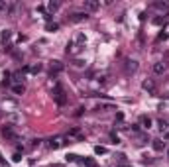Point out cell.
<instances>
[{"instance_id": "cell-1", "label": "cell", "mask_w": 169, "mask_h": 167, "mask_svg": "<svg viewBox=\"0 0 169 167\" xmlns=\"http://www.w3.org/2000/svg\"><path fill=\"white\" fill-rule=\"evenodd\" d=\"M53 100H55L59 106H65V104H67V100H69L67 95H65V91H63V87H61L59 83L53 87Z\"/></svg>"}, {"instance_id": "cell-2", "label": "cell", "mask_w": 169, "mask_h": 167, "mask_svg": "<svg viewBox=\"0 0 169 167\" xmlns=\"http://www.w3.org/2000/svg\"><path fill=\"white\" fill-rule=\"evenodd\" d=\"M65 143H67V138L65 136H53V138H49L47 146H49V150H59V147L65 146Z\"/></svg>"}, {"instance_id": "cell-3", "label": "cell", "mask_w": 169, "mask_h": 167, "mask_svg": "<svg viewBox=\"0 0 169 167\" xmlns=\"http://www.w3.org/2000/svg\"><path fill=\"white\" fill-rule=\"evenodd\" d=\"M2 136L6 138V140H12V142H16V140H18V134L14 132V128H12V126H8V124L2 128Z\"/></svg>"}, {"instance_id": "cell-4", "label": "cell", "mask_w": 169, "mask_h": 167, "mask_svg": "<svg viewBox=\"0 0 169 167\" xmlns=\"http://www.w3.org/2000/svg\"><path fill=\"white\" fill-rule=\"evenodd\" d=\"M116 167H132V163L128 161V157H126L124 154H116Z\"/></svg>"}, {"instance_id": "cell-5", "label": "cell", "mask_w": 169, "mask_h": 167, "mask_svg": "<svg viewBox=\"0 0 169 167\" xmlns=\"http://www.w3.org/2000/svg\"><path fill=\"white\" fill-rule=\"evenodd\" d=\"M98 6H100V4H98L96 0H85V2H83V8H85L87 12H96Z\"/></svg>"}, {"instance_id": "cell-6", "label": "cell", "mask_w": 169, "mask_h": 167, "mask_svg": "<svg viewBox=\"0 0 169 167\" xmlns=\"http://www.w3.org/2000/svg\"><path fill=\"white\" fill-rule=\"evenodd\" d=\"M165 71H167V63H165V61L153 63V73H156V75H163Z\"/></svg>"}, {"instance_id": "cell-7", "label": "cell", "mask_w": 169, "mask_h": 167, "mask_svg": "<svg viewBox=\"0 0 169 167\" xmlns=\"http://www.w3.org/2000/svg\"><path fill=\"white\" fill-rule=\"evenodd\" d=\"M142 89H144V91H148L149 95H153V92H156V83H153L152 79H148V81H144V83H142Z\"/></svg>"}, {"instance_id": "cell-8", "label": "cell", "mask_w": 169, "mask_h": 167, "mask_svg": "<svg viewBox=\"0 0 169 167\" xmlns=\"http://www.w3.org/2000/svg\"><path fill=\"white\" fill-rule=\"evenodd\" d=\"M61 71H63V63L61 61H51V77L55 79V75L61 73Z\"/></svg>"}, {"instance_id": "cell-9", "label": "cell", "mask_w": 169, "mask_h": 167, "mask_svg": "<svg viewBox=\"0 0 169 167\" xmlns=\"http://www.w3.org/2000/svg\"><path fill=\"white\" fill-rule=\"evenodd\" d=\"M140 126L145 128V130H149V128H152V118H149L148 114H142V116H140Z\"/></svg>"}, {"instance_id": "cell-10", "label": "cell", "mask_w": 169, "mask_h": 167, "mask_svg": "<svg viewBox=\"0 0 169 167\" xmlns=\"http://www.w3.org/2000/svg\"><path fill=\"white\" fill-rule=\"evenodd\" d=\"M152 146H153V150H156V151H163V150H165V142H163L161 138L152 140Z\"/></svg>"}, {"instance_id": "cell-11", "label": "cell", "mask_w": 169, "mask_h": 167, "mask_svg": "<svg viewBox=\"0 0 169 167\" xmlns=\"http://www.w3.org/2000/svg\"><path fill=\"white\" fill-rule=\"evenodd\" d=\"M87 12H73L71 14V22H83V20H87Z\"/></svg>"}, {"instance_id": "cell-12", "label": "cell", "mask_w": 169, "mask_h": 167, "mask_svg": "<svg viewBox=\"0 0 169 167\" xmlns=\"http://www.w3.org/2000/svg\"><path fill=\"white\" fill-rule=\"evenodd\" d=\"M124 69H126V73H134L136 69H138V63H136V61H130V59H128L126 65H124Z\"/></svg>"}, {"instance_id": "cell-13", "label": "cell", "mask_w": 169, "mask_h": 167, "mask_svg": "<svg viewBox=\"0 0 169 167\" xmlns=\"http://www.w3.org/2000/svg\"><path fill=\"white\" fill-rule=\"evenodd\" d=\"M149 8H156V10H167V8H169V2H152V6H149Z\"/></svg>"}, {"instance_id": "cell-14", "label": "cell", "mask_w": 169, "mask_h": 167, "mask_svg": "<svg viewBox=\"0 0 169 167\" xmlns=\"http://www.w3.org/2000/svg\"><path fill=\"white\" fill-rule=\"evenodd\" d=\"M24 91H26V87L22 85V83H16V85L12 87V92H14V95H24Z\"/></svg>"}, {"instance_id": "cell-15", "label": "cell", "mask_w": 169, "mask_h": 167, "mask_svg": "<svg viewBox=\"0 0 169 167\" xmlns=\"http://www.w3.org/2000/svg\"><path fill=\"white\" fill-rule=\"evenodd\" d=\"M79 161H81L83 165H87V167H96V161L95 159H88V157H79Z\"/></svg>"}, {"instance_id": "cell-16", "label": "cell", "mask_w": 169, "mask_h": 167, "mask_svg": "<svg viewBox=\"0 0 169 167\" xmlns=\"http://www.w3.org/2000/svg\"><path fill=\"white\" fill-rule=\"evenodd\" d=\"M136 143H140V146H142V143H145V142H149V136L148 134H136Z\"/></svg>"}, {"instance_id": "cell-17", "label": "cell", "mask_w": 169, "mask_h": 167, "mask_svg": "<svg viewBox=\"0 0 169 167\" xmlns=\"http://www.w3.org/2000/svg\"><path fill=\"white\" fill-rule=\"evenodd\" d=\"M95 110H116V106L110 104V102H108V104H96Z\"/></svg>"}, {"instance_id": "cell-18", "label": "cell", "mask_w": 169, "mask_h": 167, "mask_svg": "<svg viewBox=\"0 0 169 167\" xmlns=\"http://www.w3.org/2000/svg\"><path fill=\"white\" fill-rule=\"evenodd\" d=\"M75 136V138H79V140H83V134H81V130L79 128H73V130H69V138Z\"/></svg>"}, {"instance_id": "cell-19", "label": "cell", "mask_w": 169, "mask_h": 167, "mask_svg": "<svg viewBox=\"0 0 169 167\" xmlns=\"http://www.w3.org/2000/svg\"><path fill=\"white\" fill-rule=\"evenodd\" d=\"M24 71H28V73H39L41 71V65L37 63V65H32V67H26Z\"/></svg>"}, {"instance_id": "cell-20", "label": "cell", "mask_w": 169, "mask_h": 167, "mask_svg": "<svg viewBox=\"0 0 169 167\" xmlns=\"http://www.w3.org/2000/svg\"><path fill=\"white\" fill-rule=\"evenodd\" d=\"M45 28H47V32H57L59 24H57V22H47V26H45Z\"/></svg>"}, {"instance_id": "cell-21", "label": "cell", "mask_w": 169, "mask_h": 167, "mask_svg": "<svg viewBox=\"0 0 169 167\" xmlns=\"http://www.w3.org/2000/svg\"><path fill=\"white\" fill-rule=\"evenodd\" d=\"M95 154H96V155L106 154V147H104V146H95Z\"/></svg>"}, {"instance_id": "cell-22", "label": "cell", "mask_w": 169, "mask_h": 167, "mask_svg": "<svg viewBox=\"0 0 169 167\" xmlns=\"http://www.w3.org/2000/svg\"><path fill=\"white\" fill-rule=\"evenodd\" d=\"M157 128L161 130V132H163V130H167V122H165L163 118H161V120H157Z\"/></svg>"}, {"instance_id": "cell-23", "label": "cell", "mask_w": 169, "mask_h": 167, "mask_svg": "<svg viewBox=\"0 0 169 167\" xmlns=\"http://www.w3.org/2000/svg\"><path fill=\"white\" fill-rule=\"evenodd\" d=\"M47 8H49L51 12H55V10H57V8H59V2H53V0H51V2L47 4Z\"/></svg>"}, {"instance_id": "cell-24", "label": "cell", "mask_w": 169, "mask_h": 167, "mask_svg": "<svg viewBox=\"0 0 169 167\" xmlns=\"http://www.w3.org/2000/svg\"><path fill=\"white\" fill-rule=\"evenodd\" d=\"M153 24L156 26H165V18H153Z\"/></svg>"}, {"instance_id": "cell-25", "label": "cell", "mask_w": 169, "mask_h": 167, "mask_svg": "<svg viewBox=\"0 0 169 167\" xmlns=\"http://www.w3.org/2000/svg\"><path fill=\"white\" fill-rule=\"evenodd\" d=\"M65 159H67V161H79V155H75V154H69V155H65Z\"/></svg>"}, {"instance_id": "cell-26", "label": "cell", "mask_w": 169, "mask_h": 167, "mask_svg": "<svg viewBox=\"0 0 169 167\" xmlns=\"http://www.w3.org/2000/svg\"><path fill=\"white\" fill-rule=\"evenodd\" d=\"M10 39V30H4L2 32V41H8Z\"/></svg>"}, {"instance_id": "cell-27", "label": "cell", "mask_w": 169, "mask_h": 167, "mask_svg": "<svg viewBox=\"0 0 169 167\" xmlns=\"http://www.w3.org/2000/svg\"><path fill=\"white\" fill-rule=\"evenodd\" d=\"M110 140H112V143H120V138L116 136L114 132H110Z\"/></svg>"}, {"instance_id": "cell-28", "label": "cell", "mask_w": 169, "mask_h": 167, "mask_svg": "<svg viewBox=\"0 0 169 167\" xmlns=\"http://www.w3.org/2000/svg\"><path fill=\"white\" fill-rule=\"evenodd\" d=\"M130 132H134V134H140V124H132V128H130Z\"/></svg>"}, {"instance_id": "cell-29", "label": "cell", "mask_w": 169, "mask_h": 167, "mask_svg": "<svg viewBox=\"0 0 169 167\" xmlns=\"http://www.w3.org/2000/svg\"><path fill=\"white\" fill-rule=\"evenodd\" d=\"M12 159H14V161H16V163H18V161L22 159V154H20V151H16V154L12 155Z\"/></svg>"}, {"instance_id": "cell-30", "label": "cell", "mask_w": 169, "mask_h": 167, "mask_svg": "<svg viewBox=\"0 0 169 167\" xmlns=\"http://www.w3.org/2000/svg\"><path fill=\"white\" fill-rule=\"evenodd\" d=\"M73 65H75V67H85V65H87V63H85L83 59H77V61H75Z\"/></svg>"}, {"instance_id": "cell-31", "label": "cell", "mask_w": 169, "mask_h": 167, "mask_svg": "<svg viewBox=\"0 0 169 167\" xmlns=\"http://www.w3.org/2000/svg\"><path fill=\"white\" fill-rule=\"evenodd\" d=\"M30 146H32V147H39V146H41V140H32Z\"/></svg>"}, {"instance_id": "cell-32", "label": "cell", "mask_w": 169, "mask_h": 167, "mask_svg": "<svg viewBox=\"0 0 169 167\" xmlns=\"http://www.w3.org/2000/svg\"><path fill=\"white\" fill-rule=\"evenodd\" d=\"M122 120H124V114H122V112H116V122H122Z\"/></svg>"}, {"instance_id": "cell-33", "label": "cell", "mask_w": 169, "mask_h": 167, "mask_svg": "<svg viewBox=\"0 0 169 167\" xmlns=\"http://www.w3.org/2000/svg\"><path fill=\"white\" fill-rule=\"evenodd\" d=\"M4 10H8V4H6V2H2V0H0V12H4Z\"/></svg>"}, {"instance_id": "cell-34", "label": "cell", "mask_w": 169, "mask_h": 167, "mask_svg": "<svg viewBox=\"0 0 169 167\" xmlns=\"http://www.w3.org/2000/svg\"><path fill=\"white\" fill-rule=\"evenodd\" d=\"M83 110H85L83 106H81V108H77V112H75V116H81V114H83Z\"/></svg>"}, {"instance_id": "cell-35", "label": "cell", "mask_w": 169, "mask_h": 167, "mask_svg": "<svg viewBox=\"0 0 169 167\" xmlns=\"http://www.w3.org/2000/svg\"><path fill=\"white\" fill-rule=\"evenodd\" d=\"M163 138H165V140H169V132H165V134H163Z\"/></svg>"}, {"instance_id": "cell-36", "label": "cell", "mask_w": 169, "mask_h": 167, "mask_svg": "<svg viewBox=\"0 0 169 167\" xmlns=\"http://www.w3.org/2000/svg\"><path fill=\"white\" fill-rule=\"evenodd\" d=\"M2 163H4V157H2V155H0V165H2Z\"/></svg>"}, {"instance_id": "cell-37", "label": "cell", "mask_w": 169, "mask_h": 167, "mask_svg": "<svg viewBox=\"0 0 169 167\" xmlns=\"http://www.w3.org/2000/svg\"><path fill=\"white\" fill-rule=\"evenodd\" d=\"M167 157H169V147H167Z\"/></svg>"}]
</instances>
